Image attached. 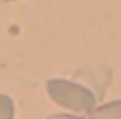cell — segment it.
<instances>
[{"mask_svg": "<svg viewBox=\"0 0 121 119\" xmlns=\"http://www.w3.org/2000/svg\"><path fill=\"white\" fill-rule=\"evenodd\" d=\"M0 119H15V102L6 94H0Z\"/></svg>", "mask_w": 121, "mask_h": 119, "instance_id": "3957f363", "label": "cell"}, {"mask_svg": "<svg viewBox=\"0 0 121 119\" xmlns=\"http://www.w3.org/2000/svg\"><path fill=\"white\" fill-rule=\"evenodd\" d=\"M2 2H15V0H2Z\"/></svg>", "mask_w": 121, "mask_h": 119, "instance_id": "5b68a950", "label": "cell"}, {"mask_svg": "<svg viewBox=\"0 0 121 119\" xmlns=\"http://www.w3.org/2000/svg\"><path fill=\"white\" fill-rule=\"evenodd\" d=\"M45 87L49 98L62 109H68L70 113H91L96 109V94L77 81L49 79Z\"/></svg>", "mask_w": 121, "mask_h": 119, "instance_id": "6da1fadb", "label": "cell"}, {"mask_svg": "<svg viewBox=\"0 0 121 119\" xmlns=\"http://www.w3.org/2000/svg\"><path fill=\"white\" fill-rule=\"evenodd\" d=\"M87 119H121V100H111L104 104H96Z\"/></svg>", "mask_w": 121, "mask_h": 119, "instance_id": "7a4b0ae2", "label": "cell"}, {"mask_svg": "<svg viewBox=\"0 0 121 119\" xmlns=\"http://www.w3.org/2000/svg\"><path fill=\"white\" fill-rule=\"evenodd\" d=\"M47 119H87V117H81V115H74V113H53Z\"/></svg>", "mask_w": 121, "mask_h": 119, "instance_id": "277c9868", "label": "cell"}]
</instances>
